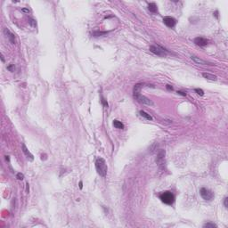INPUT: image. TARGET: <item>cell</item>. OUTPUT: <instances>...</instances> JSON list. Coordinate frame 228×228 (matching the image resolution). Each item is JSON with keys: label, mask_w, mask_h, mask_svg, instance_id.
<instances>
[{"label": "cell", "mask_w": 228, "mask_h": 228, "mask_svg": "<svg viewBox=\"0 0 228 228\" xmlns=\"http://www.w3.org/2000/svg\"><path fill=\"white\" fill-rule=\"evenodd\" d=\"M95 168L98 173V175L102 177H105L108 171V167H107L106 161L103 158H98L95 161Z\"/></svg>", "instance_id": "obj_1"}, {"label": "cell", "mask_w": 228, "mask_h": 228, "mask_svg": "<svg viewBox=\"0 0 228 228\" xmlns=\"http://www.w3.org/2000/svg\"><path fill=\"white\" fill-rule=\"evenodd\" d=\"M160 198L162 202H164L165 204H168V205L172 204L175 200V196L171 192H164L160 194Z\"/></svg>", "instance_id": "obj_2"}, {"label": "cell", "mask_w": 228, "mask_h": 228, "mask_svg": "<svg viewBox=\"0 0 228 228\" xmlns=\"http://www.w3.org/2000/svg\"><path fill=\"white\" fill-rule=\"evenodd\" d=\"M150 51L154 54H156V55L160 56V57H165L167 54V51L160 46H150Z\"/></svg>", "instance_id": "obj_3"}, {"label": "cell", "mask_w": 228, "mask_h": 228, "mask_svg": "<svg viewBox=\"0 0 228 228\" xmlns=\"http://www.w3.org/2000/svg\"><path fill=\"white\" fill-rule=\"evenodd\" d=\"M200 193L201 197L203 198V200H212L214 198V193L212 191L207 188H201L200 191Z\"/></svg>", "instance_id": "obj_4"}, {"label": "cell", "mask_w": 228, "mask_h": 228, "mask_svg": "<svg viewBox=\"0 0 228 228\" xmlns=\"http://www.w3.org/2000/svg\"><path fill=\"white\" fill-rule=\"evenodd\" d=\"M134 97L136 101L142 103L143 104H145V105H148V106H152L153 105V102L152 100H150L149 98H147L146 96H144L142 94H135V95H134Z\"/></svg>", "instance_id": "obj_5"}, {"label": "cell", "mask_w": 228, "mask_h": 228, "mask_svg": "<svg viewBox=\"0 0 228 228\" xmlns=\"http://www.w3.org/2000/svg\"><path fill=\"white\" fill-rule=\"evenodd\" d=\"M163 22H164L165 25H167V27H169V28H173V27L176 25V21L173 17H170V16H166V17L163 18Z\"/></svg>", "instance_id": "obj_6"}, {"label": "cell", "mask_w": 228, "mask_h": 228, "mask_svg": "<svg viewBox=\"0 0 228 228\" xmlns=\"http://www.w3.org/2000/svg\"><path fill=\"white\" fill-rule=\"evenodd\" d=\"M4 33H5V37L8 38V40L10 41L11 43L13 44V45H14V44L16 43L15 41V36H14V34H13V33L11 32L9 30H8L7 28L4 29Z\"/></svg>", "instance_id": "obj_7"}, {"label": "cell", "mask_w": 228, "mask_h": 228, "mask_svg": "<svg viewBox=\"0 0 228 228\" xmlns=\"http://www.w3.org/2000/svg\"><path fill=\"white\" fill-rule=\"evenodd\" d=\"M194 44L197 45L199 46H205L208 44V41L204 38H201V37H197V38H194Z\"/></svg>", "instance_id": "obj_8"}, {"label": "cell", "mask_w": 228, "mask_h": 228, "mask_svg": "<svg viewBox=\"0 0 228 228\" xmlns=\"http://www.w3.org/2000/svg\"><path fill=\"white\" fill-rule=\"evenodd\" d=\"M191 58H192V60L197 64H200V65H207V64H208V62L204 61V60L200 59V57H197V56H192Z\"/></svg>", "instance_id": "obj_9"}, {"label": "cell", "mask_w": 228, "mask_h": 228, "mask_svg": "<svg viewBox=\"0 0 228 228\" xmlns=\"http://www.w3.org/2000/svg\"><path fill=\"white\" fill-rule=\"evenodd\" d=\"M21 148H22V152L25 153V155L27 156V158L28 159H30L31 160H34V157H33V155L31 154V152H29V150L27 149V147H26V145H25V144H22L21 145Z\"/></svg>", "instance_id": "obj_10"}, {"label": "cell", "mask_w": 228, "mask_h": 228, "mask_svg": "<svg viewBox=\"0 0 228 228\" xmlns=\"http://www.w3.org/2000/svg\"><path fill=\"white\" fill-rule=\"evenodd\" d=\"M202 76H203V78H204V79H208V80H212V81H216V80L218 79L217 76H215V75H213V74L208 73V72H203V73H202Z\"/></svg>", "instance_id": "obj_11"}, {"label": "cell", "mask_w": 228, "mask_h": 228, "mask_svg": "<svg viewBox=\"0 0 228 228\" xmlns=\"http://www.w3.org/2000/svg\"><path fill=\"white\" fill-rule=\"evenodd\" d=\"M148 9H149L150 12H152L153 13H158V6L155 3H150L148 5Z\"/></svg>", "instance_id": "obj_12"}, {"label": "cell", "mask_w": 228, "mask_h": 228, "mask_svg": "<svg viewBox=\"0 0 228 228\" xmlns=\"http://www.w3.org/2000/svg\"><path fill=\"white\" fill-rule=\"evenodd\" d=\"M112 124H113L114 127H116V128H118V129H123V128H124V125H123V123H122L121 121L118 120V119H114Z\"/></svg>", "instance_id": "obj_13"}, {"label": "cell", "mask_w": 228, "mask_h": 228, "mask_svg": "<svg viewBox=\"0 0 228 228\" xmlns=\"http://www.w3.org/2000/svg\"><path fill=\"white\" fill-rule=\"evenodd\" d=\"M142 86H143L142 84H136V85L134 86V89H133V94H134V95L140 94V91H141Z\"/></svg>", "instance_id": "obj_14"}, {"label": "cell", "mask_w": 228, "mask_h": 228, "mask_svg": "<svg viewBox=\"0 0 228 228\" xmlns=\"http://www.w3.org/2000/svg\"><path fill=\"white\" fill-rule=\"evenodd\" d=\"M140 115L142 117H144L145 119H148V120H152V117L150 115V114H148L147 112H144V111H140Z\"/></svg>", "instance_id": "obj_15"}, {"label": "cell", "mask_w": 228, "mask_h": 228, "mask_svg": "<svg viewBox=\"0 0 228 228\" xmlns=\"http://www.w3.org/2000/svg\"><path fill=\"white\" fill-rule=\"evenodd\" d=\"M203 227L204 228H217L218 226H217V225H215L214 223H207L203 226Z\"/></svg>", "instance_id": "obj_16"}, {"label": "cell", "mask_w": 228, "mask_h": 228, "mask_svg": "<svg viewBox=\"0 0 228 228\" xmlns=\"http://www.w3.org/2000/svg\"><path fill=\"white\" fill-rule=\"evenodd\" d=\"M194 91L197 93L199 95H200V96H202V95H204V91H203L202 89H200V88H195L194 89Z\"/></svg>", "instance_id": "obj_17"}, {"label": "cell", "mask_w": 228, "mask_h": 228, "mask_svg": "<svg viewBox=\"0 0 228 228\" xmlns=\"http://www.w3.org/2000/svg\"><path fill=\"white\" fill-rule=\"evenodd\" d=\"M16 178H17L18 180H23L24 179V175H23L22 173H17Z\"/></svg>", "instance_id": "obj_18"}, {"label": "cell", "mask_w": 228, "mask_h": 228, "mask_svg": "<svg viewBox=\"0 0 228 228\" xmlns=\"http://www.w3.org/2000/svg\"><path fill=\"white\" fill-rule=\"evenodd\" d=\"M29 23L31 24L32 27H35L36 26V21L33 20V19H30V21H29Z\"/></svg>", "instance_id": "obj_19"}, {"label": "cell", "mask_w": 228, "mask_h": 228, "mask_svg": "<svg viewBox=\"0 0 228 228\" xmlns=\"http://www.w3.org/2000/svg\"><path fill=\"white\" fill-rule=\"evenodd\" d=\"M7 69L10 71H14V66H13V65H9L7 67Z\"/></svg>", "instance_id": "obj_20"}, {"label": "cell", "mask_w": 228, "mask_h": 228, "mask_svg": "<svg viewBox=\"0 0 228 228\" xmlns=\"http://www.w3.org/2000/svg\"><path fill=\"white\" fill-rule=\"evenodd\" d=\"M227 200H228V198L226 197V198H225V200H224V204H225V207H226V208H227V207H228V205H227Z\"/></svg>", "instance_id": "obj_21"}, {"label": "cell", "mask_w": 228, "mask_h": 228, "mask_svg": "<svg viewBox=\"0 0 228 228\" xmlns=\"http://www.w3.org/2000/svg\"><path fill=\"white\" fill-rule=\"evenodd\" d=\"M21 12L26 13H30V10H29V9H26V8H22V9H21Z\"/></svg>", "instance_id": "obj_22"}, {"label": "cell", "mask_w": 228, "mask_h": 228, "mask_svg": "<svg viewBox=\"0 0 228 228\" xmlns=\"http://www.w3.org/2000/svg\"><path fill=\"white\" fill-rule=\"evenodd\" d=\"M177 94H181V95H184V96H185V95H186V93H185V92H182V91H177Z\"/></svg>", "instance_id": "obj_23"}, {"label": "cell", "mask_w": 228, "mask_h": 228, "mask_svg": "<svg viewBox=\"0 0 228 228\" xmlns=\"http://www.w3.org/2000/svg\"><path fill=\"white\" fill-rule=\"evenodd\" d=\"M167 88L169 89V90H173V87L172 86H170L169 85H167Z\"/></svg>", "instance_id": "obj_24"}, {"label": "cell", "mask_w": 228, "mask_h": 228, "mask_svg": "<svg viewBox=\"0 0 228 228\" xmlns=\"http://www.w3.org/2000/svg\"><path fill=\"white\" fill-rule=\"evenodd\" d=\"M5 160H8V161H10V158H9V156H5Z\"/></svg>", "instance_id": "obj_25"}, {"label": "cell", "mask_w": 228, "mask_h": 228, "mask_svg": "<svg viewBox=\"0 0 228 228\" xmlns=\"http://www.w3.org/2000/svg\"><path fill=\"white\" fill-rule=\"evenodd\" d=\"M1 59H2V62H5V59H4V55L1 54Z\"/></svg>", "instance_id": "obj_26"}, {"label": "cell", "mask_w": 228, "mask_h": 228, "mask_svg": "<svg viewBox=\"0 0 228 228\" xmlns=\"http://www.w3.org/2000/svg\"><path fill=\"white\" fill-rule=\"evenodd\" d=\"M79 188H80V189H82V182L79 183Z\"/></svg>", "instance_id": "obj_27"}, {"label": "cell", "mask_w": 228, "mask_h": 228, "mask_svg": "<svg viewBox=\"0 0 228 228\" xmlns=\"http://www.w3.org/2000/svg\"><path fill=\"white\" fill-rule=\"evenodd\" d=\"M27 192H29V185L27 184Z\"/></svg>", "instance_id": "obj_28"}]
</instances>
